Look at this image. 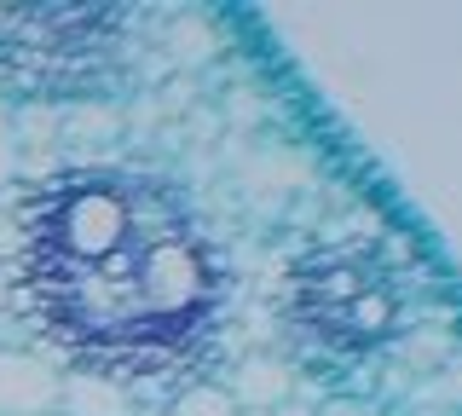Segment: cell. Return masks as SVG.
<instances>
[{"instance_id": "ba28073f", "label": "cell", "mask_w": 462, "mask_h": 416, "mask_svg": "<svg viewBox=\"0 0 462 416\" xmlns=\"http://www.w3.org/2000/svg\"><path fill=\"white\" fill-rule=\"evenodd\" d=\"M52 416H58V411H52Z\"/></svg>"}, {"instance_id": "8992f818", "label": "cell", "mask_w": 462, "mask_h": 416, "mask_svg": "<svg viewBox=\"0 0 462 416\" xmlns=\"http://www.w3.org/2000/svg\"><path fill=\"white\" fill-rule=\"evenodd\" d=\"M0 307H6V266H0Z\"/></svg>"}, {"instance_id": "52a82bcc", "label": "cell", "mask_w": 462, "mask_h": 416, "mask_svg": "<svg viewBox=\"0 0 462 416\" xmlns=\"http://www.w3.org/2000/svg\"><path fill=\"white\" fill-rule=\"evenodd\" d=\"M237 416H260V411H237Z\"/></svg>"}, {"instance_id": "7a4b0ae2", "label": "cell", "mask_w": 462, "mask_h": 416, "mask_svg": "<svg viewBox=\"0 0 462 416\" xmlns=\"http://www.w3.org/2000/svg\"><path fill=\"white\" fill-rule=\"evenodd\" d=\"M58 416H134V393L105 370H64Z\"/></svg>"}, {"instance_id": "5b68a950", "label": "cell", "mask_w": 462, "mask_h": 416, "mask_svg": "<svg viewBox=\"0 0 462 416\" xmlns=\"http://www.w3.org/2000/svg\"><path fill=\"white\" fill-rule=\"evenodd\" d=\"M18 168H23V145H18V134H12V122L0 116V185L18 180Z\"/></svg>"}, {"instance_id": "277c9868", "label": "cell", "mask_w": 462, "mask_h": 416, "mask_svg": "<svg viewBox=\"0 0 462 416\" xmlns=\"http://www.w3.org/2000/svg\"><path fill=\"white\" fill-rule=\"evenodd\" d=\"M173 416H237V399L226 387H185L173 399Z\"/></svg>"}, {"instance_id": "6da1fadb", "label": "cell", "mask_w": 462, "mask_h": 416, "mask_svg": "<svg viewBox=\"0 0 462 416\" xmlns=\"http://www.w3.org/2000/svg\"><path fill=\"white\" fill-rule=\"evenodd\" d=\"M64 370L41 347H0V416H52Z\"/></svg>"}, {"instance_id": "3957f363", "label": "cell", "mask_w": 462, "mask_h": 416, "mask_svg": "<svg viewBox=\"0 0 462 416\" xmlns=\"http://www.w3.org/2000/svg\"><path fill=\"white\" fill-rule=\"evenodd\" d=\"M283 387H289V376L272 365V358H249V365L237 370V393L249 399V405H272V399H283ZM237 393H231V399H237Z\"/></svg>"}]
</instances>
